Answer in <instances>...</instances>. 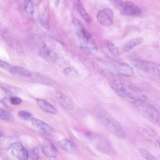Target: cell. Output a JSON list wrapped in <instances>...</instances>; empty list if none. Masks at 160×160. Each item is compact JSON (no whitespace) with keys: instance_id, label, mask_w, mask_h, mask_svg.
<instances>
[{"instance_id":"4316f807","label":"cell","mask_w":160,"mask_h":160,"mask_svg":"<svg viewBox=\"0 0 160 160\" xmlns=\"http://www.w3.org/2000/svg\"><path fill=\"white\" fill-rule=\"evenodd\" d=\"M31 158L32 159L37 160L39 158V150L37 147L34 148L32 150L31 154Z\"/></svg>"},{"instance_id":"4dcf8cb0","label":"cell","mask_w":160,"mask_h":160,"mask_svg":"<svg viewBox=\"0 0 160 160\" xmlns=\"http://www.w3.org/2000/svg\"><path fill=\"white\" fill-rule=\"evenodd\" d=\"M72 71V68L70 67L67 68L64 70L63 71L64 73L66 74H69Z\"/></svg>"},{"instance_id":"d6986e66","label":"cell","mask_w":160,"mask_h":160,"mask_svg":"<svg viewBox=\"0 0 160 160\" xmlns=\"http://www.w3.org/2000/svg\"><path fill=\"white\" fill-rule=\"evenodd\" d=\"M107 45L109 52L114 56L117 57L120 54L118 48L113 42L110 41H107Z\"/></svg>"},{"instance_id":"603a6c76","label":"cell","mask_w":160,"mask_h":160,"mask_svg":"<svg viewBox=\"0 0 160 160\" xmlns=\"http://www.w3.org/2000/svg\"><path fill=\"white\" fill-rule=\"evenodd\" d=\"M18 116L20 118L26 120H31L33 118L32 114L29 112L22 110L18 113Z\"/></svg>"},{"instance_id":"7a4b0ae2","label":"cell","mask_w":160,"mask_h":160,"mask_svg":"<svg viewBox=\"0 0 160 160\" xmlns=\"http://www.w3.org/2000/svg\"><path fill=\"white\" fill-rule=\"evenodd\" d=\"M110 87L120 97L128 99L130 102L133 101H143L147 97L139 89L132 87L119 83L111 82Z\"/></svg>"},{"instance_id":"7402d4cb","label":"cell","mask_w":160,"mask_h":160,"mask_svg":"<svg viewBox=\"0 0 160 160\" xmlns=\"http://www.w3.org/2000/svg\"><path fill=\"white\" fill-rule=\"evenodd\" d=\"M33 4L30 0H28L25 5V10L28 17L32 18L33 17L34 10Z\"/></svg>"},{"instance_id":"1f68e13d","label":"cell","mask_w":160,"mask_h":160,"mask_svg":"<svg viewBox=\"0 0 160 160\" xmlns=\"http://www.w3.org/2000/svg\"><path fill=\"white\" fill-rule=\"evenodd\" d=\"M41 0H30L33 5H38L40 2Z\"/></svg>"},{"instance_id":"9a60e30c","label":"cell","mask_w":160,"mask_h":160,"mask_svg":"<svg viewBox=\"0 0 160 160\" xmlns=\"http://www.w3.org/2000/svg\"><path fill=\"white\" fill-rule=\"evenodd\" d=\"M59 144L63 150L68 153H74L76 151V147L74 143L68 139H62L59 142Z\"/></svg>"},{"instance_id":"4fadbf2b","label":"cell","mask_w":160,"mask_h":160,"mask_svg":"<svg viewBox=\"0 0 160 160\" xmlns=\"http://www.w3.org/2000/svg\"><path fill=\"white\" fill-rule=\"evenodd\" d=\"M55 97L58 102L63 107L70 110L73 108L72 102L65 95L57 92L55 94Z\"/></svg>"},{"instance_id":"7c38bea8","label":"cell","mask_w":160,"mask_h":160,"mask_svg":"<svg viewBox=\"0 0 160 160\" xmlns=\"http://www.w3.org/2000/svg\"><path fill=\"white\" fill-rule=\"evenodd\" d=\"M42 151L45 155L50 158H54L57 154V149L52 143L49 139H45L42 145Z\"/></svg>"},{"instance_id":"ac0fdd59","label":"cell","mask_w":160,"mask_h":160,"mask_svg":"<svg viewBox=\"0 0 160 160\" xmlns=\"http://www.w3.org/2000/svg\"><path fill=\"white\" fill-rule=\"evenodd\" d=\"M77 8L80 15L87 23H89L91 22V19L88 13L83 5L79 2L77 4Z\"/></svg>"},{"instance_id":"8992f818","label":"cell","mask_w":160,"mask_h":160,"mask_svg":"<svg viewBox=\"0 0 160 160\" xmlns=\"http://www.w3.org/2000/svg\"><path fill=\"white\" fill-rule=\"evenodd\" d=\"M93 136L96 139L95 145L97 149L102 153L108 154L113 153L112 147L107 138L102 135H95Z\"/></svg>"},{"instance_id":"cb8c5ba5","label":"cell","mask_w":160,"mask_h":160,"mask_svg":"<svg viewBox=\"0 0 160 160\" xmlns=\"http://www.w3.org/2000/svg\"><path fill=\"white\" fill-rule=\"evenodd\" d=\"M39 22L41 25L44 28L47 29H49L50 27L49 22L46 18L43 15L40 16L39 18Z\"/></svg>"},{"instance_id":"5b68a950","label":"cell","mask_w":160,"mask_h":160,"mask_svg":"<svg viewBox=\"0 0 160 160\" xmlns=\"http://www.w3.org/2000/svg\"><path fill=\"white\" fill-rule=\"evenodd\" d=\"M114 5L115 7L123 15H138L141 12L140 8L130 1L124 2L121 0H115Z\"/></svg>"},{"instance_id":"836d02e7","label":"cell","mask_w":160,"mask_h":160,"mask_svg":"<svg viewBox=\"0 0 160 160\" xmlns=\"http://www.w3.org/2000/svg\"><path fill=\"white\" fill-rule=\"evenodd\" d=\"M2 136V134L0 132V137H1Z\"/></svg>"},{"instance_id":"83f0119b","label":"cell","mask_w":160,"mask_h":160,"mask_svg":"<svg viewBox=\"0 0 160 160\" xmlns=\"http://www.w3.org/2000/svg\"><path fill=\"white\" fill-rule=\"evenodd\" d=\"M11 103L14 105H18L22 102V100L19 98L14 97L11 98L10 99Z\"/></svg>"},{"instance_id":"30bf717a","label":"cell","mask_w":160,"mask_h":160,"mask_svg":"<svg viewBox=\"0 0 160 160\" xmlns=\"http://www.w3.org/2000/svg\"><path fill=\"white\" fill-rule=\"evenodd\" d=\"M143 40V38L142 37H136L130 39L118 48L120 54L128 52L141 43Z\"/></svg>"},{"instance_id":"d6a6232c","label":"cell","mask_w":160,"mask_h":160,"mask_svg":"<svg viewBox=\"0 0 160 160\" xmlns=\"http://www.w3.org/2000/svg\"><path fill=\"white\" fill-rule=\"evenodd\" d=\"M59 0H55V4L56 7H57L59 3Z\"/></svg>"},{"instance_id":"9c48e42d","label":"cell","mask_w":160,"mask_h":160,"mask_svg":"<svg viewBox=\"0 0 160 160\" xmlns=\"http://www.w3.org/2000/svg\"><path fill=\"white\" fill-rule=\"evenodd\" d=\"M11 153L13 156L20 160H27L29 155L28 153L20 142H16L11 144L9 148Z\"/></svg>"},{"instance_id":"e0dca14e","label":"cell","mask_w":160,"mask_h":160,"mask_svg":"<svg viewBox=\"0 0 160 160\" xmlns=\"http://www.w3.org/2000/svg\"><path fill=\"white\" fill-rule=\"evenodd\" d=\"M39 54L47 60L53 61L56 58V54L46 46L39 49Z\"/></svg>"},{"instance_id":"277c9868","label":"cell","mask_w":160,"mask_h":160,"mask_svg":"<svg viewBox=\"0 0 160 160\" xmlns=\"http://www.w3.org/2000/svg\"><path fill=\"white\" fill-rule=\"evenodd\" d=\"M131 62L137 68L153 76L160 77V66L159 63L139 59L132 60Z\"/></svg>"},{"instance_id":"3957f363","label":"cell","mask_w":160,"mask_h":160,"mask_svg":"<svg viewBox=\"0 0 160 160\" xmlns=\"http://www.w3.org/2000/svg\"><path fill=\"white\" fill-rule=\"evenodd\" d=\"M131 102L147 120L157 125H159V114L154 107L143 101H133Z\"/></svg>"},{"instance_id":"484cf974","label":"cell","mask_w":160,"mask_h":160,"mask_svg":"<svg viewBox=\"0 0 160 160\" xmlns=\"http://www.w3.org/2000/svg\"><path fill=\"white\" fill-rule=\"evenodd\" d=\"M73 22L76 32L81 31L84 28L81 22L77 18H73Z\"/></svg>"},{"instance_id":"6da1fadb","label":"cell","mask_w":160,"mask_h":160,"mask_svg":"<svg viewBox=\"0 0 160 160\" xmlns=\"http://www.w3.org/2000/svg\"><path fill=\"white\" fill-rule=\"evenodd\" d=\"M95 112L98 118L110 133L119 138L126 137L122 126L103 108L99 105L96 106Z\"/></svg>"},{"instance_id":"2e32d148","label":"cell","mask_w":160,"mask_h":160,"mask_svg":"<svg viewBox=\"0 0 160 160\" xmlns=\"http://www.w3.org/2000/svg\"><path fill=\"white\" fill-rule=\"evenodd\" d=\"M37 102L39 106L44 111L53 114L57 113L56 109L46 100L41 98H38Z\"/></svg>"},{"instance_id":"52a82bcc","label":"cell","mask_w":160,"mask_h":160,"mask_svg":"<svg viewBox=\"0 0 160 160\" xmlns=\"http://www.w3.org/2000/svg\"><path fill=\"white\" fill-rule=\"evenodd\" d=\"M98 22L102 25L108 27L112 24L113 20V15L112 10L108 8L100 11L97 16Z\"/></svg>"},{"instance_id":"44dd1931","label":"cell","mask_w":160,"mask_h":160,"mask_svg":"<svg viewBox=\"0 0 160 160\" xmlns=\"http://www.w3.org/2000/svg\"><path fill=\"white\" fill-rule=\"evenodd\" d=\"M142 133H143V135L148 139L157 145H159V139L157 136L144 130L142 131Z\"/></svg>"},{"instance_id":"8fae6325","label":"cell","mask_w":160,"mask_h":160,"mask_svg":"<svg viewBox=\"0 0 160 160\" xmlns=\"http://www.w3.org/2000/svg\"><path fill=\"white\" fill-rule=\"evenodd\" d=\"M115 67L117 71L122 75L132 77L135 74L133 68L127 64L123 62H118L115 64Z\"/></svg>"},{"instance_id":"ffe728a7","label":"cell","mask_w":160,"mask_h":160,"mask_svg":"<svg viewBox=\"0 0 160 160\" xmlns=\"http://www.w3.org/2000/svg\"><path fill=\"white\" fill-rule=\"evenodd\" d=\"M138 150L140 154L147 160H156L157 158L146 149L140 148Z\"/></svg>"},{"instance_id":"f1b7e54d","label":"cell","mask_w":160,"mask_h":160,"mask_svg":"<svg viewBox=\"0 0 160 160\" xmlns=\"http://www.w3.org/2000/svg\"><path fill=\"white\" fill-rule=\"evenodd\" d=\"M0 67L4 69L9 70L12 67L9 64L0 59Z\"/></svg>"},{"instance_id":"d4e9b609","label":"cell","mask_w":160,"mask_h":160,"mask_svg":"<svg viewBox=\"0 0 160 160\" xmlns=\"http://www.w3.org/2000/svg\"><path fill=\"white\" fill-rule=\"evenodd\" d=\"M11 118V115L8 112L0 108V119L8 120Z\"/></svg>"},{"instance_id":"ba28073f","label":"cell","mask_w":160,"mask_h":160,"mask_svg":"<svg viewBox=\"0 0 160 160\" xmlns=\"http://www.w3.org/2000/svg\"><path fill=\"white\" fill-rule=\"evenodd\" d=\"M34 129L40 134L47 136L52 135L53 131L52 128L42 120L33 118L31 120Z\"/></svg>"},{"instance_id":"5bb4252c","label":"cell","mask_w":160,"mask_h":160,"mask_svg":"<svg viewBox=\"0 0 160 160\" xmlns=\"http://www.w3.org/2000/svg\"><path fill=\"white\" fill-rule=\"evenodd\" d=\"M9 71L13 75L22 78H30L32 74L27 70L18 66L12 67Z\"/></svg>"},{"instance_id":"f546056e","label":"cell","mask_w":160,"mask_h":160,"mask_svg":"<svg viewBox=\"0 0 160 160\" xmlns=\"http://www.w3.org/2000/svg\"><path fill=\"white\" fill-rule=\"evenodd\" d=\"M51 37L56 41L59 42L60 43L62 44L63 43L61 38L58 34H55L52 35Z\"/></svg>"}]
</instances>
